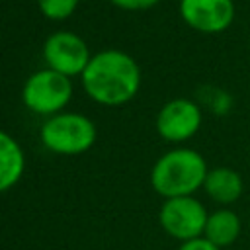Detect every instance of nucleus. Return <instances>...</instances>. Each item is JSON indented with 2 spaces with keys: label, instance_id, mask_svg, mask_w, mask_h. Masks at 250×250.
Wrapping results in <instances>:
<instances>
[{
  "label": "nucleus",
  "instance_id": "5",
  "mask_svg": "<svg viewBox=\"0 0 250 250\" xmlns=\"http://www.w3.org/2000/svg\"><path fill=\"white\" fill-rule=\"evenodd\" d=\"M209 211L195 195L164 199L158 211L162 230L178 242H188L203 236Z\"/></svg>",
  "mask_w": 250,
  "mask_h": 250
},
{
  "label": "nucleus",
  "instance_id": "15",
  "mask_svg": "<svg viewBox=\"0 0 250 250\" xmlns=\"http://www.w3.org/2000/svg\"><path fill=\"white\" fill-rule=\"evenodd\" d=\"M178 250H221V248L215 246L213 242H209L205 236H199V238H193L188 242H180Z\"/></svg>",
  "mask_w": 250,
  "mask_h": 250
},
{
  "label": "nucleus",
  "instance_id": "12",
  "mask_svg": "<svg viewBox=\"0 0 250 250\" xmlns=\"http://www.w3.org/2000/svg\"><path fill=\"white\" fill-rule=\"evenodd\" d=\"M80 0H37V8L39 12L53 21H62L66 18H70L76 8H78Z\"/></svg>",
  "mask_w": 250,
  "mask_h": 250
},
{
  "label": "nucleus",
  "instance_id": "7",
  "mask_svg": "<svg viewBox=\"0 0 250 250\" xmlns=\"http://www.w3.org/2000/svg\"><path fill=\"white\" fill-rule=\"evenodd\" d=\"M43 59L47 62V68L57 70L68 78H74L82 76L92 59V53L88 49V43L78 33L61 29L45 39Z\"/></svg>",
  "mask_w": 250,
  "mask_h": 250
},
{
  "label": "nucleus",
  "instance_id": "6",
  "mask_svg": "<svg viewBox=\"0 0 250 250\" xmlns=\"http://www.w3.org/2000/svg\"><path fill=\"white\" fill-rule=\"evenodd\" d=\"M203 125V109L197 100L172 98L156 113V133L168 143H186L199 133Z\"/></svg>",
  "mask_w": 250,
  "mask_h": 250
},
{
  "label": "nucleus",
  "instance_id": "11",
  "mask_svg": "<svg viewBox=\"0 0 250 250\" xmlns=\"http://www.w3.org/2000/svg\"><path fill=\"white\" fill-rule=\"evenodd\" d=\"M25 172V154L21 145L0 129V193L12 189Z\"/></svg>",
  "mask_w": 250,
  "mask_h": 250
},
{
  "label": "nucleus",
  "instance_id": "10",
  "mask_svg": "<svg viewBox=\"0 0 250 250\" xmlns=\"http://www.w3.org/2000/svg\"><path fill=\"white\" fill-rule=\"evenodd\" d=\"M242 232V219L236 211L230 207H219L215 211H209L203 236L219 246L221 250L232 246Z\"/></svg>",
  "mask_w": 250,
  "mask_h": 250
},
{
  "label": "nucleus",
  "instance_id": "2",
  "mask_svg": "<svg viewBox=\"0 0 250 250\" xmlns=\"http://www.w3.org/2000/svg\"><path fill=\"white\" fill-rule=\"evenodd\" d=\"M209 172L207 160L201 152L188 146L170 148L150 168V186L162 197H184L193 195L203 188Z\"/></svg>",
  "mask_w": 250,
  "mask_h": 250
},
{
  "label": "nucleus",
  "instance_id": "9",
  "mask_svg": "<svg viewBox=\"0 0 250 250\" xmlns=\"http://www.w3.org/2000/svg\"><path fill=\"white\" fill-rule=\"evenodd\" d=\"M211 201L221 207H229L242 197L244 180L242 176L230 166H213L209 168L203 188H201Z\"/></svg>",
  "mask_w": 250,
  "mask_h": 250
},
{
  "label": "nucleus",
  "instance_id": "4",
  "mask_svg": "<svg viewBox=\"0 0 250 250\" xmlns=\"http://www.w3.org/2000/svg\"><path fill=\"white\" fill-rule=\"evenodd\" d=\"M72 98V82L68 76L41 68L27 76L21 86V102L23 105L37 115H57L64 111Z\"/></svg>",
  "mask_w": 250,
  "mask_h": 250
},
{
  "label": "nucleus",
  "instance_id": "13",
  "mask_svg": "<svg viewBox=\"0 0 250 250\" xmlns=\"http://www.w3.org/2000/svg\"><path fill=\"white\" fill-rule=\"evenodd\" d=\"M199 105H207L211 109V113L215 115H223V113H229L230 107H232V98L229 92L217 88V86H207L203 88L201 92V102H197Z\"/></svg>",
  "mask_w": 250,
  "mask_h": 250
},
{
  "label": "nucleus",
  "instance_id": "8",
  "mask_svg": "<svg viewBox=\"0 0 250 250\" xmlns=\"http://www.w3.org/2000/svg\"><path fill=\"white\" fill-rule=\"evenodd\" d=\"M178 12L189 29L205 35L227 31L236 16L234 0H180Z\"/></svg>",
  "mask_w": 250,
  "mask_h": 250
},
{
  "label": "nucleus",
  "instance_id": "14",
  "mask_svg": "<svg viewBox=\"0 0 250 250\" xmlns=\"http://www.w3.org/2000/svg\"><path fill=\"white\" fill-rule=\"evenodd\" d=\"M109 2L127 12H145V10L154 8L160 0H109Z\"/></svg>",
  "mask_w": 250,
  "mask_h": 250
},
{
  "label": "nucleus",
  "instance_id": "1",
  "mask_svg": "<svg viewBox=\"0 0 250 250\" xmlns=\"http://www.w3.org/2000/svg\"><path fill=\"white\" fill-rule=\"evenodd\" d=\"M80 80L90 100L105 107H119L139 94L143 74L139 62L129 53L104 49L92 55Z\"/></svg>",
  "mask_w": 250,
  "mask_h": 250
},
{
  "label": "nucleus",
  "instance_id": "3",
  "mask_svg": "<svg viewBox=\"0 0 250 250\" xmlns=\"http://www.w3.org/2000/svg\"><path fill=\"white\" fill-rule=\"evenodd\" d=\"M43 146L61 156H76L88 152L96 139L98 129L90 117L76 111H61L43 121L39 129Z\"/></svg>",
  "mask_w": 250,
  "mask_h": 250
}]
</instances>
